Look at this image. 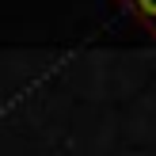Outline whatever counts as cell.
<instances>
[{
    "mask_svg": "<svg viewBox=\"0 0 156 156\" xmlns=\"http://www.w3.org/2000/svg\"><path fill=\"white\" fill-rule=\"evenodd\" d=\"M118 4L126 8V12L133 15V19L141 23L152 38H156V0H118Z\"/></svg>",
    "mask_w": 156,
    "mask_h": 156,
    "instance_id": "1",
    "label": "cell"
}]
</instances>
